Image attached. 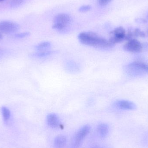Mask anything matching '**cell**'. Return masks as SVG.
<instances>
[{
    "instance_id": "7a4b0ae2",
    "label": "cell",
    "mask_w": 148,
    "mask_h": 148,
    "mask_svg": "<svg viewBox=\"0 0 148 148\" xmlns=\"http://www.w3.org/2000/svg\"><path fill=\"white\" fill-rule=\"evenodd\" d=\"M126 71L131 76H141L148 74V64L141 62H134L127 65Z\"/></svg>"
},
{
    "instance_id": "8992f818",
    "label": "cell",
    "mask_w": 148,
    "mask_h": 148,
    "mask_svg": "<svg viewBox=\"0 0 148 148\" xmlns=\"http://www.w3.org/2000/svg\"><path fill=\"white\" fill-rule=\"evenodd\" d=\"M20 29L17 23L10 21H3L0 22V32L4 34H12L17 32Z\"/></svg>"
},
{
    "instance_id": "5bb4252c",
    "label": "cell",
    "mask_w": 148,
    "mask_h": 148,
    "mask_svg": "<svg viewBox=\"0 0 148 148\" xmlns=\"http://www.w3.org/2000/svg\"><path fill=\"white\" fill-rule=\"evenodd\" d=\"M53 53V52H52V51H43V52L42 51V52H39V53L33 54L31 56L33 57H45V56H48L52 54Z\"/></svg>"
},
{
    "instance_id": "9c48e42d",
    "label": "cell",
    "mask_w": 148,
    "mask_h": 148,
    "mask_svg": "<svg viewBox=\"0 0 148 148\" xmlns=\"http://www.w3.org/2000/svg\"><path fill=\"white\" fill-rule=\"evenodd\" d=\"M47 122L49 126L53 128H59L61 127L62 124L59 117L55 114H49L47 116Z\"/></svg>"
},
{
    "instance_id": "7402d4cb",
    "label": "cell",
    "mask_w": 148,
    "mask_h": 148,
    "mask_svg": "<svg viewBox=\"0 0 148 148\" xmlns=\"http://www.w3.org/2000/svg\"><path fill=\"white\" fill-rule=\"evenodd\" d=\"M5 1V0H0V2H1L3 1Z\"/></svg>"
},
{
    "instance_id": "6da1fadb",
    "label": "cell",
    "mask_w": 148,
    "mask_h": 148,
    "mask_svg": "<svg viewBox=\"0 0 148 148\" xmlns=\"http://www.w3.org/2000/svg\"><path fill=\"white\" fill-rule=\"evenodd\" d=\"M80 42L87 46L105 48L111 47L108 40L92 32H84L78 36Z\"/></svg>"
},
{
    "instance_id": "3957f363",
    "label": "cell",
    "mask_w": 148,
    "mask_h": 148,
    "mask_svg": "<svg viewBox=\"0 0 148 148\" xmlns=\"http://www.w3.org/2000/svg\"><path fill=\"white\" fill-rule=\"evenodd\" d=\"M72 21V17L69 15L66 14H58L54 18L53 29L60 31L64 30L71 23Z\"/></svg>"
},
{
    "instance_id": "d6986e66",
    "label": "cell",
    "mask_w": 148,
    "mask_h": 148,
    "mask_svg": "<svg viewBox=\"0 0 148 148\" xmlns=\"http://www.w3.org/2000/svg\"><path fill=\"white\" fill-rule=\"evenodd\" d=\"M136 21L138 23H143L147 22L146 20H144L143 19L141 18H138L136 20Z\"/></svg>"
},
{
    "instance_id": "ffe728a7",
    "label": "cell",
    "mask_w": 148,
    "mask_h": 148,
    "mask_svg": "<svg viewBox=\"0 0 148 148\" xmlns=\"http://www.w3.org/2000/svg\"><path fill=\"white\" fill-rule=\"evenodd\" d=\"M2 38V35L0 34V39H1Z\"/></svg>"
},
{
    "instance_id": "2e32d148",
    "label": "cell",
    "mask_w": 148,
    "mask_h": 148,
    "mask_svg": "<svg viewBox=\"0 0 148 148\" xmlns=\"http://www.w3.org/2000/svg\"><path fill=\"white\" fill-rule=\"evenodd\" d=\"M91 7L90 5H85L81 6L78 9V11L81 13H85L90 10Z\"/></svg>"
},
{
    "instance_id": "9a60e30c",
    "label": "cell",
    "mask_w": 148,
    "mask_h": 148,
    "mask_svg": "<svg viewBox=\"0 0 148 148\" xmlns=\"http://www.w3.org/2000/svg\"><path fill=\"white\" fill-rule=\"evenodd\" d=\"M132 33L134 37H144L145 36L144 32L139 29H136L134 31H132Z\"/></svg>"
},
{
    "instance_id": "cb8c5ba5",
    "label": "cell",
    "mask_w": 148,
    "mask_h": 148,
    "mask_svg": "<svg viewBox=\"0 0 148 148\" xmlns=\"http://www.w3.org/2000/svg\"><path fill=\"white\" fill-rule=\"evenodd\" d=\"M147 17H148V16H147Z\"/></svg>"
},
{
    "instance_id": "8fae6325",
    "label": "cell",
    "mask_w": 148,
    "mask_h": 148,
    "mask_svg": "<svg viewBox=\"0 0 148 148\" xmlns=\"http://www.w3.org/2000/svg\"><path fill=\"white\" fill-rule=\"evenodd\" d=\"M66 138L64 136H57L54 141V146L56 148H62L66 143Z\"/></svg>"
},
{
    "instance_id": "4fadbf2b",
    "label": "cell",
    "mask_w": 148,
    "mask_h": 148,
    "mask_svg": "<svg viewBox=\"0 0 148 148\" xmlns=\"http://www.w3.org/2000/svg\"><path fill=\"white\" fill-rule=\"evenodd\" d=\"M51 46V43L49 42H44L38 44L36 47L37 50H42L49 48Z\"/></svg>"
},
{
    "instance_id": "ba28073f",
    "label": "cell",
    "mask_w": 148,
    "mask_h": 148,
    "mask_svg": "<svg viewBox=\"0 0 148 148\" xmlns=\"http://www.w3.org/2000/svg\"><path fill=\"white\" fill-rule=\"evenodd\" d=\"M115 105L117 108L125 110H134L136 108L135 103L127 100H119L116 102Z\"/></svg>"
},
{
    "instance_id": "5b68a950",
    "label": "cell",
    "mask_w": 148,
    "mask_h": 148,
    "mask_svg": "<svg viewBox=\"0 0 148 148\" xmlns=\"http://www.w3.org/2000/svg\"><path fill=\"white\" fill-rule=\"evenodd\" d=\"M90 127L86 125L81 127L77 131L74 137L72 148H78L80 146L84 139L88 134L90 130Z\"/></svg>"
},
{
    "instance_id": "44dd1931",
    "label": "cell",
    "mask_w": 148,
    "mask_h": 148,
    "mask_svg": "<svg viewBox=\"0 0 148 148\" xmlns=\"http://www.w3.org/2000/svg\"><path fill=\"white\" fill-rule=\"evenodd\" d=\"M2 53V50L1 49H0V54H1Z\"/></svg>"
},
{
    "instance_id": "30bf717a",
    "label": "cell",
    "mask_w": 148,
    "mask_h": 148,
    "mask_svg": "<svg viewBox=\"0 0 148 148\" xmlns=\"http://www.w3.org/2000/svg\"><path fill=\"white\" fill-rule=\"evenodd\" d=\"M97 131L101 137L104 138L106 137L108 134V126L106 123H101L97 127Z\"/></svg>"
},
{
    "instance_id": "277c9868",
    "label": "cell",
    "mask_w": 148,
    "mask_h": 148,
    "mask_svg": "<svg viewBox=\"0 0 148 148\" xmlns=\"http://www.w3.org/2000/svg\"><path fill=\"white\" fill-rule=\"evenodd\" d=\"M110 35V37L108 41L110 46L112 47L125 39L126 31L123 27H119L112 30Z\"/></svg>"
},
{
    "instance_id": "ac0fdd59",
    "label": "cell",
    "mask_w": 148,
    "mask_h": 148,
    "mask_svg": "<svg viewBox=\"0 0 148 148\" xmlns=\"http://www.w3.org/2000/svg\"><path fill=\"white\" fill-rule=\"evenodd\" d=\"M112 0H97L98 3L101 6H105L110 3Z\"/></svg>"
},
{
    "instance_id": "e0dca14e",
    "label": "cell",
    "mask_w": 148,
    "mask_h": 148,
    "mask_svg": "<svg viewBox=\"0 0 148 148\" xmlns=\"http://www.w3.org/2000/svg\"><path fill=\"white\" fill-rule=\"evenodd\" d=\"M30 35L29 32H26L24 33H20V34H16L15 35V37L17 38H23L27 37Z\"/></svg>"
},
{
    "instance_id": "52a82bcc",
    "label": "cell",
    "mask_w": 148,
    "mask_h": 148,
    "mask_svg": "<svg viewBox=\"0 0 148 148\" xmlns=\"http://www.w3.org/2000/svg\"><path fill=\"white\" fill-rule=\"evenodd\" d=\"M123 49L130 53H139L142 50L143 46L139 41L133 38L128 40L123 46Z\"/></svg>"
},
{
    "instance_id": "7c38bea8",
    "label": "cell",
    "mask_w": 148,
    "mask_h": 148,
    "mask_svg": "<svg viewBox=\"0 0 148 148\" xmlns=\"http://www.w3.org/2000/svg\"><path fill=\"white\" fill-rule=\"evenodd\" d=\"M2 115L3 118V121L5 122L8 121L10 116V111L7 107L3 106L1 108Z\"/></svg>"
},
{
    "instance_id": "603a6c76",
    "label": "cell",
    "mask_w": 148,
    "mask_h": 148,
    "mask_svg": "<svg viewBox=\"0 0 148 148\" xmlns=\"http://www.w3.org/2000/svg\"><path fill=\"white\" fill-rule=\"evenodd\" d=\"M95 148H101V147H95Z\"/></svg>"
}]
</instances>
